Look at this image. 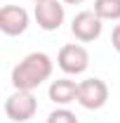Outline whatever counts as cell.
<instances>
[{"instance_id": "10", "label": "cell", "mask_w": 120, "mask_h": 123, "mask_svg": "<svg viewBox=\"0 0 120 123\" xmlns=\"http://www.w3.org/2000/svg\"><path fill=\"white\" fill-rule=\"evenodd\" d=\"M47 123H78V118H75V114L71 109L59 107V109H54V111L47 116Z\"/></svg>"}, {"instance_id": "9", "label": "cell", "mask_w": 120, "mask_h": 123, "mask_svg": "<svg viewBox=\"0 0 120 123\" xmlns=\"http://www.w3.org/2000/svg\"><path fill=\"white\" fill-rule=\"evenodd\" d=\"M94 12L101 21H120V0H94Z\"/></svg>"}, {"instance_id": "1", "label": "cell", "mask_w": 120, "mask_h": 123, "mask_svg": "<svg viewBox=\"0 0 120 123\" xmlns=\"http://www.w3.org/2000/svg\"><path fill=\"white\" fill-rule=\"evenodd\" d=\"M52 69H54V62L49 59V55L31 52L12 69V85H14V90L33 92L52 76Z\"/></svg>"}, {"instance_id": "8", "label": "cell", "mask_w": 120, "mask_h": 123, "mask_svg": "<svg viewBox=\"0 0 120 123\" xmlns=\"http://www.w3.org/2000/svg\"><path fill=\"white\" fill-rule=\"evenodd\" d=\"M47 95H49V99L54 104L66 107L71 102H78V83L71 80V78H57V80H52Z\"/></svg>"}, {"instance_id": "11", "label": "cell", "mask_w": 120, "mask_h": 123, "mask_svg": "<svg viewBox=\"0 0 120 123\" xmlns=\"http://www.w3.org/2000/svg\"><path fill=\"white\" fill-rule=\"evenodd\" d=\"M111 43H113V50L120 52V24H115V29L111 33Z\"/></svg>"}, {"instance_id": "2", "label": "cell", "mask_w": 120, "mask_h": 123, "mask_svg": "<svg viewBox=\"0 0 120 123\" xmlns=\"http://www.w3.org/2000/svg\"><path fill=\"white\" fill-rule=\"evenodd\" d=\"M38 111V99L28 90H14L5 99V114L7 118L14 123H26L35 116Z\"/></svg>"}, {"instance_id": "7", "label": "cell", "mask_w": 120, "mask_h": 123, "mask_svg": "<svg viewBox=\"0 0 120 123\" xmlns=\"http://www.w3.org/2000/svg\"><path fill=\"white\" fill-rule=\"evenodd\" d=\"M66 19V12H64V5L59 0H47V2H40L35 5V21L43 31H57L61 29Z\"/></svg>"}, {"instance_id": "13", "label": "cell", "mask_w": 120, "mask_h": 123, "mask_svg": "<svg viewBox=\"0 0 120 123\" xmlns=\"http://www.w3.org/2000/svg\"><path fill=\"white\" fill-rule=\"evenodd\" d=\"M31 2H35V5H40V2H47V0H31Z\"/></svg>"}, {"instance_id": "3", "label": "cell", "mask_w": 120, "mask_h": 123, "mask_svg": "<svg viewBox=\"0 0 120 123\" xmlns=\"http://www.w3.org/2000/svg\"><path fill=\"white\" fill-rule=\"evenodd\" d=\"M57 64H59V69L64 74H68V76H80V74H85L87 66H90V52L82 45H78V43H68V45H64L59 50Z\"/></svg>"}, {"instance_id": "12", "label": "cell", "mask_w": 120, "mask_h": 123, "mask_svg": "<svg viewBox=\"0 0 120 123\" xmlns=\"http://www.w3.org/2000/svg\"><path fill=\"white\" fill-rule=\"evenodd\" d=\"M61 2H66V5H80V2H85V0H61Z\"/></svg>"}, {"instance_id": "6", "label": "cell", "mask_w": 120, "mask_h": 123, "mask_svg": "<svg viewBox=\"0 0 120 123\" xmlns=\"http://www.w3.org/2000/svg\"><path fill=\"white\" fill-rule=\"evenodd\" d=\"M28 12L19 5H5L0 10V31L5 36H21L28 29Z\"/></svg>"}, {"instance_id": "5", "label": "cell", "mask_w": 120, "mask_h": 123, "mask_svg": "<svg viewBox=\"0 0 120 123\" xmlns=\"http://www.w3.org/2000/svg\"><path fill=\"white\" fill-rule=\"evenodd\" d=\"M101 31H104V24H101V19L97 17L94 10L78 12V14L73 17V21H71V33H73L80 43H92V40H97V38L101 36Z\"/></svg>"}, {"instance_id": "4", "label": "cell", "mask_w": 120, "mask_h": 123, "mask_svg": "<svg viewBox=\"0 0 120 123\" xmlns=\"http://www.w3.org/2000/svg\"><path fill=\"white\" fill-rule=\"evenodd\" d=\"M108 102V85L101 78H87L82 83H78V104L90 111L101 109Z\"/></svg>"}]
</instances>
